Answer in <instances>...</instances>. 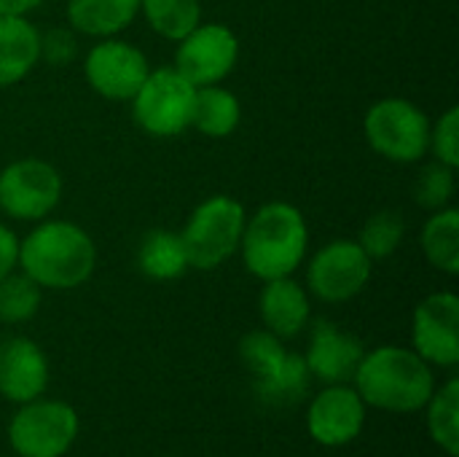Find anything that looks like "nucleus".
<instances>
[{
  "label": "nucleus",
  "instance_id": "obj_1",
  "mask_svg": "<svg viewBox=\"0 0 459 457\" xmlns=\"http://www.w3.org/2000/svg\"><path fill=\"white\" fill-rule=\"evenodd\" d=\"M97 267V245L86 229L70 221H38L19 240V269L51 291H73L83 286Z\"/></svg>",
  "mask_w": 459,
  "mask_h": 457
},
{
  "label": "nucleus",
  "instance_id": "obj_19",
  "mask_svg": "<svg viewBox=\"0 0 459 457\" xmlns=\"http://www.w3.org/2000/svg\"><path fill=\"white\" fill-rule=\"evenodd\" d=\"M137 269L153 283L180 280L191 267L178 232L151 229L137 245Z\"/></svg>",
  "mask_w": 459,
  "mask_h": 457
},
{
  "label": "nucleus",
  "instance_id": "obj_29",
  "mask_svg": "<svg viewBox=\"0 0 459 457\" xmlns=\"http://www.w3.org/2000/svg\"><path fill=\"white\" fill-rule=\"evenodd\" d=\"M430 154L436 162L459 167V108H446L436 124H430Z\"/></svg>",
  "mask_w": 459,
  "mask_h": 457
},
{
  "label": "nucleus",
  "instance_id": "obj_25",
  "mask_svg": "<svg viewBox=\"0 0 459 457\" xmlns=\"http://www.w3.org/2000/svg\"><path fill=\"white\" fill-rule=\"evenodd\" d=\"M406 237V221L401 213L395 210H379L371 218H366V224L360 226L358 234V245L366 250V256L377 264L390 259Z\"/></svg>",
  "mask_w": 459,
  "mask_h": 457
},
{
  "label": "nucleus",
  "instance_id": "obj_6",
  "mask_svg": "<svg viewBox=\"0 0 459 457\" xmlns=\"http://www.w3.org/2000/svg\"><path fill=\"white\" fill-rule=\"evenodd\" d=\"M196 86L188 83L172 65L151 70L132 102L137 127L151 137H178L191 129Z\"/></svg>",
  "mask_w": 459,
  "mask_h": 457
},
{
  "label": "nucleus",
  "instance_id": "obj_7",
  "mask_svg": "<svg viewBox=\"0 0 459 457\" xmlns=\"http://www.w3.org/2000/svg\"><path fill=\"white\" fill-rule=\"evenodd\" d=\"M78 412L56 399L19 404L8 423V444L19 457H62L78 439Z\"/></svg>",
  "mask_w": 459,
  "mask_h": 457
},
{
  "label": "nucleus",
  "instance_id": "obj_3",
  "mask_svg": "<svg viewBox=\"0 0 459 457\" xmlns=\"http://www.w3.org/2000/svg\"><path fill=\"white\" fill-rule=\"evenodd\" d=\"M355 391L366 407L382 412H420L436 391L433 366L409 347H377L355 372Z\"/></svg>",
  "mask_w": 459,
  "mask_h": 457
},
{
  "label": "nucleus",
  "instance_id": "obj_31",
  "mask_svg": "<svg viewBox=\"0 0 459 457\" xmlns=\"http://www.w3.org/2000/svg\"><path fill=\"white\" fill-rule=\"evenodd\" d=\"M19 267V237L13 229L0 224V277L11 275Z\"/></svg>",
  "mask_w": 459,
  "mask_h": 457
},
{
  "label": "nucleus",
  "instance_id": "obj_30",
  "mask_svg": "<svg viewBox=\"0 0 459 457\" xmlns=\"http://www.w3.org/2000/svg\"><path fill=\"white\" fill-rule=\"evenodd\" d=\"M78 54V38L73 27H51L40 32V59L51 67H67Z\"/></svg>",
  "mask_w": 459,
  "mask_h": 457
},
{
  "label": "nucleus",
  "instance_id": "obj_23",
  "mask_svg": "<svg viewBox=\"0 0 459 457\" xmlns=\"http://www.w3.org/2000/svg\"><path fill=\"white\" fill-rule=\"evenodd\" d=\"M428 409L430 439L449 457L459 455V380L452 377L444 388L433 391Z\"/></svg>",
  "mask_w": 459,
  "mask_h": 457
},
{
  "label": "nucleus",
  "instance_id": "obj_17",
  "mask_svg": "<svg viewBox=\"0 0 459 457\" xmlns=\"http://www.w3.org/2000/svg\"><path fill=\"white\" fill-rule=\"evenodd\" d=\"M40 62V30L27 16H0V89L24 81Z\"/></svg>",
  "mask_w": 459,
  "mask_h": 457
},
{
  "label": "nucleus",
  "instance_id": "obj_24",
  "mask_svg": "<svg viewBox=\"0 0 459 457\" xmlns=\"http://www.w3.org/2000/svg\"><path fill=\"white\" fill-rule=\"evenodd\" d=\"M43 302V288L32 283L24 272H11L0 277V323L16 326L38 315Z\"/></svg>",
  "mask_w": 459,
  "mask_h": 457
},
{
  "label": "nucleus",
  "instance_id": "obj_27",
  "mask_svg": "<svg viewBox=\"0 0 459 457\" xmlns=\"http://www.w3.org/2000/svg\"><path fill=\"white\" fill-rule=\"evenodd\" d=\"M457 194V170L441 162H430L420 170L414 180V202L422 210H441L449 207Z\"/></svg>",
  "mask_w": 459,
  "mask_h": 457
},
{
  "label": "nucleus",
  "instance_id": "obj_20",
  "mask_svg": "<svg viewBox=\"0 0 459 457\" xmlns=\"http://www.w3.org/2000/svg\"><path fill=\"white\" fill-rule=\"evenodd\" d=\"M239 121H242V105L234 92L223 89L221 83L196 89L194 119H191V127L196 132L212 140H223L237 132Z\"/></svg>",
  "mask_w": 459,
  "mask_h": 457
},
{
  "label": "nucleus",
  "instance_id": "obj_26",
  "mask_svg": "<svg viewBox=\"0 0 459 457\" xmlns=\"http://www.w3.org/2000/svg\"><path fill=\"white\" fill-rule=\"evenodd\" d=\"M309 385V369L304 356L299 353H288L285 361L280 364V369L269 377V380H258L255 391L261 399L277 404V401H296L304 396Z\"/></svg>",
  "mask_w": 459,
  "mask_h": 457
},
{
  "label": "nucleus",
  "instance_id": "obj_12",
  "mask_svg": "<svg viewBox=\"0 0 459 457\" xmlns=\"http://www.w3.org/2000/svg\"><path fill=\"white\" fill-rule=\"evenodd\" d=\"M411 350L430 366L452 369L459 364V299L438 291L422 299L411 321Z\"/></svg>",
  "mask_w": 459,
  "mask_h": 457
},
{
  "label": "nucleus",
  "instance_id": "obj_4",
  "mask_svg": "<svg viewBox=\"0 0 459 457\" xmlns=\"http://www.w3.org/2000/svg\"><path fill=\"white\" fill-rule=\"evenodd\" d=\"M245 221V205L229 194H212L199 202L180 232L188 267L199 272L223 267L234 253H239Z\"/></svg>",
  "mask_w": 459,
  "mask_h": 457
},
{
  "label": "nucleus",
  "instance_id": "obj_22",
  "mask_svg": "<svg viewBox=\"0 0 459 457\" xmlns=\"http://www.w3.org/2000/svg\"><path fill=\"white\" fill-rule=\"evenodd\" d=\"M140 13L156 35L178 43L202 22V0H140Z\"/></svg>",
  "mask_w": 459,
  "mask_h": 457
},
{
  "label": "nucleus",
  "instance_id": "obj_14",
  "mask_svg": "<svg viewBox=\"0 0 459 457\" xmlns=\"http://www.w3.org/2000/svg\"><path fill=\"white\" fill-rule=\"evenodd\" d=\"M363 356H366V347L355 334L339 329L336 323L320 321L312 329L309 350L304 361H307L309 374L317 377L320 382L344 385L355 377Z\"/></svg>",
  "mask_w": 459,
  "mask_h": 457
},
{
  "label": "nucleus",
  "instance_id": "obj_15",
  "mask_svg": "<svg viewBox=\"0 0 459 457\" xmlns=\"http://www.w3.org/2000/svg\"><path fill=\"white\" fill-rule=\"evenodd\" d=\"M48 388L46 353L27 337L0 342V396L13 404L35 401Z\"/></svg>",
  "mask_w": 459,
  "mask_h": 457
},
{
  "label": "nucleus",
  "instance_id": "obj_18",
  "mask_svg": "<svg viewBox=\"0 0 459 457\" xmlns=\"http://www.w3.org/2000/svg\"><path fill=\"white\" fill-rule=\"evenodd\" d=\"M67 24L89 38H113L140 13V0H67Z\"/></svg>",
  "mask_w": 459,
  "mask_h": 457
},
{
  "label": "nucleus",
  "instance_id": "obj_13",
  "mask_svg": "<svg viewBox=\"0 0 459 457\" xmlns=\"http://www.w3.org/2000/svg\"><path fill=\"white\" fill-rule=\"evenodd\" d=\"M366 426V404L352 385H325L307 412L309 436L323 447H344L360 436Z\"/></svg>",
  "mask_w": 459,
  "mask_h": 457
},
{
  "label": "nucleus",
  "instance_id": "obj_32",
  "mask_svg": "<svg viewBox=\"0 0 459 457\" xmlns=\"http://www.w3.org/2000/svg\"><path fill=\"white\" fill-rule=\"evenodd\" d=\"M43 0H0V16H27Z\"/></svg>",
  "mask_w": 459,
  "mask_h": 457
},
{
  "label": "nucleus",
  "instance_id": "obj_16",
  "mask_svg": "<svg viewBox=\"0 0 459 457\" xmlns=\"http://www.w3.org/2000/svg\"><path fill=\"white\" fill-rule=\"evenodd\" d=\"M258 312L266 331L280 339H293L309 326V291L293 277L266 280L258 296Z\"/></svg>",
  "mask_w": 459,
  "mask_h": 457
},
{
  "label": "nucleus",
  "instance_id": "obj_2",
  "mask_svg": "<svg viewBox=\"0 0 459 457\" xmlns=\"http://www.w3.org/2000/svg\"><path fill=\"white\" fill-rule=\"evenodd\" d=\"M309 250V226L290 202H266L247 221L239 242L245 269L258 280L293 277Z\"/></svg>",
  "mask_w": 459,
  "mask_h": 457
},
{
  "label": "nucleus",
  "instance_id": "obj_21",
  "mask_svg": "<svg viewBox=\"0 0 459 457\" xmlns=\"http://www.w3.org/2000/svg\"><path fill=\"white\" fill-rule=\"evenodd\" d=\"M422 253L444 275H457L459 272V210L457 207H441L433 210L430 218L422 226L420 234Z\"/></svg>",
  "mask_w": 459,
  "mask_h": 457
},
{
  "label": "nucleus",
  "instance_id": "obj_9",
  "mask_svg": "<svg viewBox=\"0 0 459 457\" xmlns=\"http://www.w3.org/2000/svg\"><path fill=\"white\" fill-rule=\"evenodd\" d=\"M371 272L374 261L358 240H333L309 259L307 291L325 304H344L368 286Z\"/></svg>",
  "mask_w": 459,
  "mask_h": 457
},
{
  "label": "nucleus",
  "instance_id": "obj_5",
  "mask_svg": "<svg viewBox=\"0 0 459 457\" xmlns=\"http://www.w3.org/2000/svg\"><path fill=\"white\" fill-rule=\"evenodd\" d=\"M363 135L374 154L395 164H414L430 151V119L403 97L374 102L363 119Z\"/></svg>",
  "mask_w": 459,
  "mask_h": 457
},
{
  "label": "nucleus",
  "instance_id": "obj_11",
  "mask_svg": "<svg viewBox=\"0 0 459 457\" xmlns=\"http://www.w3.org/2000/svg\"><path fill=\"white\" fill-rule=\"evenodd\" d=\"M148 57L129 40L100 38L83 59V78L89 89L113 102H129L148 78Z\"/></svg>",
  "mask_w": 459,
  "mask_h": 457
},
{
  "label": "nucleus",
  "instance_id": "obj_8",
  "mask_svg": "<svg viewBox=\"0 0 459 457\" xmlns=\"http://www.w3.org/2000/svg\"><path fill=\"white\" fill-rule=\"evenodd\" d=\"M62 189V175L51 162L16 159L0 170V213L24 224L46 221L59 207Z\"/></svg>",
  "mask_w": 459,
  "mask_h": 457
},
{
  "label": "nucleus",
  "instance_id": "obj_28",
  "mask_svg": "<svg viewBox=\"0 0 459 457\" xmlns=\"http://www.w3.org/2000/svg\"><path fill=\"white\" fill-rule=\"evenodd\" d=\"M239 356H242L245 366L253 372V377L258 382V380H269L280 369V364L285 361L288 350H285L280 337H274L272 331L261 329V331H250L239 342Z\"/></svg>",
  "mask_w": 459,
  "mask_h": 457
},
{
  "label": "nucleus",
  "instance_id": "obj_10",
  "mask_svg": "<svg viewBox=\"0 0 459 457\" xmlns=\"http://www.w3.org/2000/svg\"><path fill=\"white\" fill-rule=\"evenodd\" d=\"M239 62V38L231 27L221 22H199L186 38L178 40L175 70L199 86H212L226 81Z\"/></svg>",
  "mask_w": 459,
  "mask_h": 457
}]
</instances>
